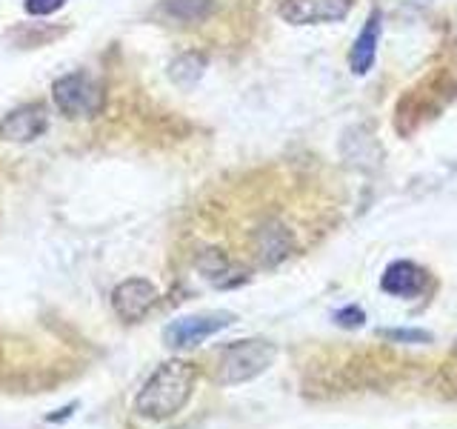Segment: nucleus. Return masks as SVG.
Here are the masks:
<instances>
[{"label":"nucleus","instance_id":"13","mask_svg":"<svg viewBox=\"0 0 457 429\" xmlns=\"http://www.w3.org/2000/svg\"><path fill=\"white\" fill-rule=\"evenodd\" d=\"M378 335L392 343H432L435 341V335L426 332V329H378Z\"/></svg>","mask_w":457,"mask_h":429},{"label":"nucleus","instance_id":"14","mask_svg":"<svg viewBox=\"0 0 457 429\" xmlns=\"http://www.w3.org/2000/svg\"><path fill=\"white\" fill-rule=\"evenodd\" d=\"M335 324L343 326V329H357V326L366 324V312L357 304H349V307H343V309L335 312Z\"/></svg>","mask_w":457,"mask_h":429},{"label":"nucleus","instance_id":"6","mask_svg":"<svg viewBox=\"0 0 457 429\" xmlns=\"http://www.w3.org/2000/svg\"><path fill=\"white\" fill-rule=\"evenodd\" d=\"M154 304H157V286L146 278H126L112 292V309L126 324H137Z\"/></svg>","mask_w":457,"mask_h":429},{"label":"nucleus","instance_id":"10","mask_svg":"<svg viewBox=\"0 0 457 429\" xmlns=\"http://www.w3.org/2000/svg\"><path fill=\"white\" fill-rule=\"evenodd\" d=\"M254 247H257V257H261L263 264H278V261H283L286 255H289L292 235L286 232L280 223H266V226L257 229Z\"/></svg>","mask_w":457,"mask_h":429},{"label":"nucleus","instance_id":"7","mask_svg":"<svg viewBox=\"0 0 457 429\" xmlns=\"http://www.w3.org/2000/svg\"><path fill=\"white\" fill-rule=\"evenodd\" d=\"M380 32H383V14H380V9H371L366 23H363V29L357 32L352 49H349V69H352V75L363 78V75H369V69L375 66L378 46H380Z\"/></svg>","mask_w":457,"mask_h":429},{"label":"nucleus","instance_id":"5","mask_svg":"<svg viewBox=\"0 0 457 429\" xmlns=\"http://www.w3.org/2000/svg\"><path fill=\"white\" fill-rule=\"evenodd\" d=\"M354 0H283L278 14L289 26H320L349 18Z\"/></svg>","mask_w":457,"mask_h":429},{"label":"nucleus","instance_id":"1","mask_svg":"<svg viewBox=\"0 0 457 429\" xmlns=\"http://www.w3.org/2000/svg\"><path fill=\"white\" fill-rule=\"evenodd\" d=\"M195 383H197V366L175 358V361H166L152 372L149 381L143 383L135 407L143 418L166 421L189 404Z\"/></svg>","mask_w":457,"mask_h":429},{"label":"nucleus","instance_id":"8","mask_svg":"<svg viewBox=\"0 0 457 429\" xmlns=\"http://www.w3.org/2000/svg\"><path fill=\"white\" fill-rule=\"evenodd\" d=\"M426 269L414 261H392L380 275V290L395 298H418L426 290Z\"/></svg>","mask_w":457,"mask_h":429},{"label":"nucleus","instance_id":"9","mask_svg":"<svg viewBox=\"0 0 457 429\" xmlns=\"http://www.w3.org/2000/svg\"><path fill=\"white\" fill-rule=\"evenodd\" d=\"M46 132V114H43V106L37 104H29L14 109L12 114H6L0 121V138L4 140H14V143H26V140H35Z\"/></svg>","mask_w":457,"mask_h":429},{"label":"nucleus","instance_id":"12","mask_svg":"<svg viewBox=\"0 0 457 429\" xmlns=\"http://www.w3.org/2000/svg\"><path fill=\"white\" fill-rule=\"evenodd\" d=\"M161 12L169 21L183 23V26L204 23L214 12V0H166V4L161 6Z\"/></svg>","mask_w":457,"mask_h":429},{"label":"nucleus","instance_id":"4","mask_svg":"<svg viewBox=\"0 0 457 429\" xmlns=\"http://www.w3.org/2000/svg\"><path fill=\"white\" fill-rule=\"evenodd\" d=\"M52 97H54V106L61 109L66 118H92V114H97V109L104 106L100 86L89 75H83V72L54 80Z\"/></svg>","mask_w":457,"mask_h":429},{"label":"nucleus","instance_id":"15","mask_svg":"<svg viewBox=\"0 0 457 429\" xmlns=\"http://www.w3.org/2000/svg\"><path fill=\"white\" fill-rule=\"evenodd\" d=\"M66 4V0H26L29 14H52Z\"/></svg>","mask_w":457,"mask_h":429},{"label":"nucleus","instance_id":"2","mask_svg":"<svg viewBox=\"0 0 457 429\" xmlns=\"http://www.w3.org/2000/svg\"><path fill=\"white\" fill-rule=\"evenodd\" d=\"M278 347L271 341L263 338H249V341H237L232 347H226L218 364V381L223 386H237L246 383L275 364Z\"/></svg>","mask_w":457,"mask_h":429},{"label":"nucleus","instance_id":"3","mask_svg":"<svg viewBox=\"0 0 457 429\" xmlns=\"http://www.w3.org/2000/svg\"><path fill=\"white\" fill-rule=\"evenodd\" d=\"M237 318L232 312H197V315H183V318L171 321L163 332V341L171 349H192L200 347L212 335L223 332L226 326H232Z\"/></svg>","mask_w":457,"mask_h":429},{"label":"nucleus","instance_id":"11","mask_svg":"<svg viewBox=\"0 0 457 429\" xmlns=\"http://www.w3.org/2000/svg\"><path fill=\"white\" fill-rule=\"evenodd\" d=\"M204 72H206V57L200 52H183L169 63V78L171 83H178L180 89H192V86L204 78Z\"/></svg>","mask_w":457,"mask_h":429}]
</instances>
